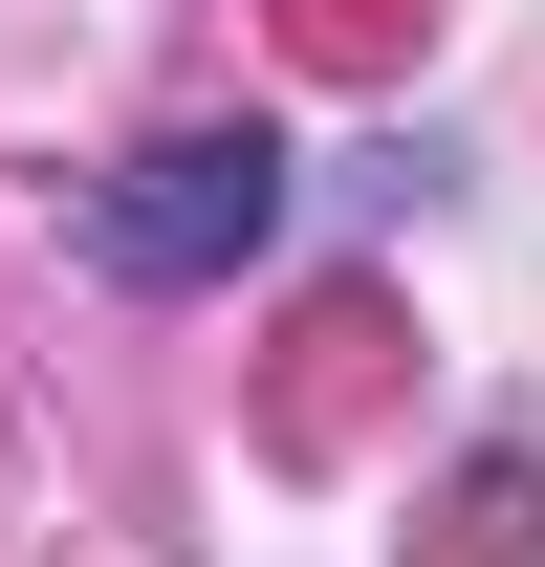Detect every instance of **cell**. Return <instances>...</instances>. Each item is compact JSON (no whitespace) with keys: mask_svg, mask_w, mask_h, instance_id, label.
<instances>
[{"mask_svg":"<svg viewBox=\"0 0 545 567\" xmlns=\"http://www.w3.org/2000/svg\"><path fill=\"white\" fill-rule=\"evenodd\" d=\"M284 197H306V175H284L263 110H197V132H153V153L88 175V262L110 284H240L284 240Z\"/></svg>","mask_w":545,"mask_h":567,"instance_id":"6da1fadb","label":"cell"}]
</instances>
